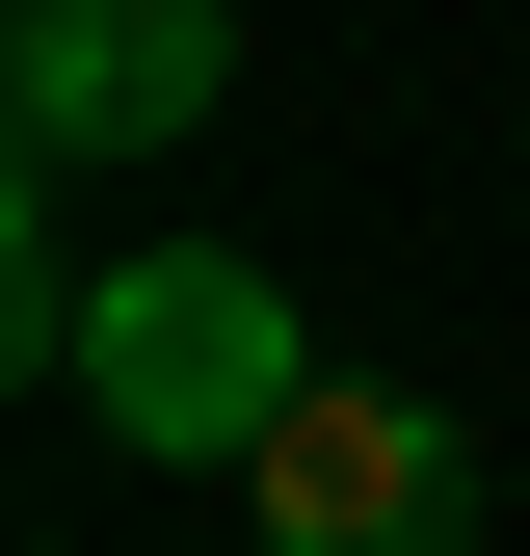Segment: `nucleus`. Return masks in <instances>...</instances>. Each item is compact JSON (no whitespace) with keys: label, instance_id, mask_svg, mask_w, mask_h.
<instances>
[{"label":"nucleus","instance_id":"nucleus-1","mask_svg":"<svg viewBox=\"0 0 530 556\" xmlns=\"http://www.w3.org/2000/svg\"><path fill=\"white\" fill-rule=\"evenodd\" d=\"M292 397H318V344H292V292L239 239H160V265L80 292V425L106 451H265Z\"/></svg>","mask_w":530,"mask_h":556},{"label":"nucleus","instance_id":"nucleus-2","mask_svg":"<svg viewBox=\"0 0 530 556\" xmlns=\"http://www.w3.org/2000/svg\"><path fill=\"white\" fill-rule=\"evenodd\" d=\"M239 477H265V556H478V425L451 397H345L318 371Z\"/></svg>","mask_w":530,"mask_h":556},{"label":"nucleus","instance_id":"nucleus-3","mask_svg":"<svg viewBox=\"0 0 530 556\" xmlns=\"http://www.w3.org/2000/svg\"><path fill=\"white\" fill-rule=\"evenodd\" d=\"M0 106H27V160L213 132L239 106V0H27V27H0Z\"/></svg>","mask_w":530,"mask_h":556}]
</instances>
